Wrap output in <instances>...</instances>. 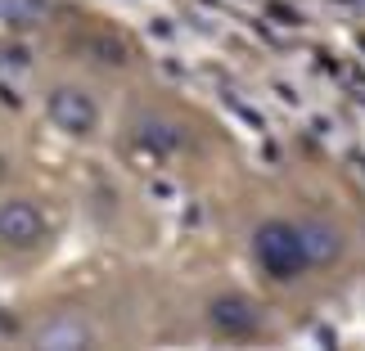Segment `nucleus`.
Returning <instances> with one entry per match:
<instances>
[{"instance_id": "nucleus-1", "label": "nucleus", "mask_w": 365, "mask_h": 351, "mask_svg": "<svg viewBox=\"0 0 365 351\" xmlns=\"http://www.w3.org/2000/svg\"><path fill=\"white\" fill-rule=\"evenodd\" d=\"M252 252H257L262 271L275 275V279H293L298 271H307V266H312V257H307V243H302V230L284 226V221H271V226H262Z\"/></svg>"}, {"instance_id": "nucleus-2", "label": "nucleus", "mask_w": 365, "mask_h": 351, "mask_svg": "<svg viewBox=\"0 0 365 351\" xmlns=\"http://www.w3.org/2000/svg\"><path fill=\"white\" fill-rule=\"evenodd\" d=\"M41 239H46V216H41L36 203H27V199L0 203V243L27 252V248H36Z\"/></svg>"}, {"instance_id": "nucleus-3", "label": "nucleus", "mask_w": 365, "mask_h": 351, "mask_svg": "<svg viewBox=\"0 0 365 351\" xmlns=\"http://www.w3.org/2000/svg\"><path fill=\"white\" fill-rule=\"evenodd\" d=\"M46 108H50V122L59 126V131H68V135H86L91 126H95V117H100L91 95L86 90H73V86H59V90L50 95Z\"/></svg>"}, {"instance_id": "nucleus-4", "label": "nucleus", "mask_w": 365, "mask_h": 351, "mask_svg": "<svg viewBox=\"0 0 365 351\" xmlns=\"http://www.w3.org/2000/svg\"><path fill=\"white\" fill-rule=\"evenodd\" d=\"M212 325L221 333H248V329H257V311L244 298H221L212 306Z\"/></svg>"}, {"instance_id": "nucleus-5", "label": "nucleus", "mask_w": 365, "mask_h": 351, "mask_svg": "<svg viewBox=\"0 0 365 351\" xmlns=\"http://www.w3.org/2000/svg\"><path fill=\"white\" fill-rule=\"evenodd\" d=\"M41 342L46 347H77V342H86V329H81L73 315H59L54 325L41 329Z\"/></svg>"}, {"instance_id": "nucleus-6", "label": "nucleus", "mask_w": 365, "mask_h": 351, "mask_svg": "<svg viewBox=\"0 0 365 351\" xmlns=\"http://www.w3.org/2000/svg\"><path fill=\"white\" fill-rule=\"evenodd\" d=\"M302 243H307V257H312V266L339 252V239H334V230H325V226H302Z\"/></svg>"}, {"instance_id": "nucleus-7", "label": "nucleus", "mask_w": 365, "mask_h": 351, "mask_svg": "<svg viewBox=\"0 0 365 351\" xmlns=\"http://www.w3.org/2000/svg\"><path fill=\"white\" fill-rule=\"evenodd\" d=\"M5 172H9V158H5V153H0V180H5Z\"/></svg>"}]
</instances>
